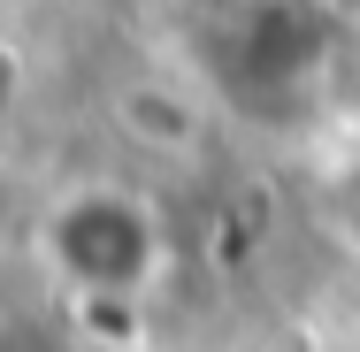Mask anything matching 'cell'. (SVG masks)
<instances>
[{
  "instance_id": "6da1fadb",
  "label": "cell",
  "mask_w": 360,
  "mask_h": 352,
  "mask_svg": "<svg viewBox=\"0 0 360 352\" xmlns=\"http://www.w3.org/2000/svg\"><path fill=\"white\" fill-rule=\"evenodd\" d=\"M39 268L70 299L131 306L169 268V230H161V214H153L146 192L92 176V184L54 192V207L39 214Z\"/></svg>"
}]
</instances>
